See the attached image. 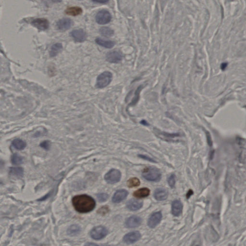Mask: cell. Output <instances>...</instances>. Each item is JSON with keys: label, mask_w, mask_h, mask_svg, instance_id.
<instances>
[{"label": "cell", "mask_w": 246, "mask_h": 246, "mask_svg": "<svg viewBox=\"0 0 246 246\" xmlns=\"http://www.w3.org/2000/svg\"><path fill=\"white\" fill-rule=\"evenodd\" d=\"M81 230V228L77 224H73L67 229V234L69 235L73 236L78 234Z\"/></svg>", "instance_id": "obj_21"}, {"label": "cell", "mask_w": 246, "mask_h": 246, "mask_svg": "<svg viewBox=\"0 0 246 246\" xmlns=\"http://www.w3.org/2000/svg\"><path fill=\"white\" fill-rule=\"evenodd\" d=\"M40 147L45 150H48L50 147V142L49 141H45L40 144Z\"/></svg>", "instance_id": "obj_32"}, {"label": "cell", "mask_w": 246, "mask_h": 246, "mask_svg": "<svg viewBox=\"0 0 246 246\" xmlns=\"http://www.w3.org/2000/svg\"><path fill=\"white\" fill-rule=\"evenodd\" d=\"M121 178V173L120 171L117 169H113L106 173L104 177L105 181L108 183L114 184L119 182Z\"/></svg>", "instance_id": "obj_4"}, {"label": "cell", "mask_w": 246, "mask_h": 246, "mask_svg": "<svg viewBox=\"0 0 246 246\" xmlns=\"http://www.w3.org/2000/svg\"><path fill=\"white\" fill-rule=\"evenodd\" d=\"M96 21L100 25H105L109 23L112 19V15L108 11L102 10L98 12L95 17Z\"/></svg>", "instance_id": "obj_6"}, {"label": "cell", "mask_w": 246, "mask_h": 246, "mask_svg": "<svg viewBox=\"0 0 246 246\" xmlns=\"http://www.w3.org/2000/svg\"><path fill=\"white\" fill-rule=\"evenodd\" d=\"M142 219L138 216H132L127 218L125 221V226L126 227L132 228L137 227L141 224Z\"/></svg>", "instance_id": "obj_7"}, {"label": "cell", "mask_w": 246, "mask_h": 246, "mask_svg": "<svg viewBox=\"0 0 246 246\" xmlns=\"http://www.w3.org/2000/svg\"><path fill=\"white\" fill-rule=\"evenodd\" d=\"M72 204L75 209L81 214L92 211L96 206L95 200L90 196L85 194L74 197L72 198Z\"/></svg>", "instance_id": "obj_1"}, {"label": "cell", "mask_w": 246, "mask_h": 246, "mask_svg": "<svg viewBox=\"0 0 246 246\" xmlns=\"http://www.w3.org/2000/svg\"><path fill=\"white\" fill-rule=\"evenodd\" d=\"M100 32L102 36L106 37H111L114 34L113 29L106 27H101L100 29Z\"/></svg>", "instance_id": "obj_24"}, {"label": "cell", "mask_w": 246, "mask_h": 246, "mask_svg": "<svg viewBox=\"0 0 246 246\" xmlns=\"http://www.w3.org/2000/svg\"><path fill=\"white\" fill-rule=\"evenodd\" d=\"M12 145L15 148L18 150H22L26 146V143L20 139H17L14 140L12 142Z\"/></svg>", "instance_id": "obj_22"}, {"label": "cell", "mask_w": 246, "mask_h": 246, "mask_svg": "<svg viewBox=\"0 0 246 246\" xmlns=\"http://www.w3.org/2000/svg\"><path fill=\"white\" fill-rule=\"evenodd\" d=\"M96 42L98 44L106 48L111 49L115 45V42L111 40H104L101 38H98L95 40Z\"/></svg>", "instance_id": "obj_18"}, {"label": "cell", "mask_w": 246, "mask_h": 246, "mask_svg": "<svg viewBox=\"0 0 246 246\" xmlns=\"http://www.w3.org/2000/svg\"><path fill=\"white\" fill-rule=\"evenodd\" d=\"M142 175L146 180L151 182H159L162 177L159 170L152 167H148L144 169Z\"/></svg>", "instance_id": "obj_2"}, {"label": "cell", "mask_w": 246, "mask_h": 246, "mask_svg": "<svg viewBox=\"0 0 246 246\" xmlns=\"http://www.w3.org/2000/svg\"><path fill=\"white\" fill-rule=\"evenodd\" d=\"M141 124H142L143 125H145V126H148V123L145 120H142L141 121V122H140Z\"/></svg>", "instance_id": "obj_37"}, {"label": "cell", "mask_w": 246, "mask_h": 246, "mask_svg": "<svg viewBox=\"0 0 246 246\" xmlns=\"http://www.w3.org/2000/svg\"><path fill=\"white\" fill-rule=\"evenodd\" d=\"M193 194V191H192V190H190L189 191V192H188V193L186 194V197H187V198H189Z\"/></svg>", "instance_id": "obj_36"}, {"label": "cell", "mask_w": 246, "mask_h": 246, "mask_svg": "<svg viewBox=\"0 0 246 246\" xmlns=\"http://www.w3.org/2000/svg\"><path fill=\"white\" fill-rule=\"evenodd\" d=\"M140 184V182L138 178H131L127 181V185L129 188H135L139 186Z\"/></svg>", "instance_id": "obj_25"}, {"label": "cell", "mask_w": 246, "mask_h": 246, "mask_svg": "<svg viewBox=\"0 0 246 246\" xmlns=\"http://www.w3.org/2000/svg\"><path fill=\"white\" fill-rule=\"evenodd\" d=\"M70 35L76 42H83L87 38L86 32L82 29H75L72 31Z\"/></svg>", "instance_id": "obj_10"}, {"label": "cell", "mask_w": 246, "mask_h": 246, "mask_svg": "<svg viewBox=\"0 0 246 246\" xmlns=\"http://www.w3.org/2000/svg\"><path fill=\"white\" fill-rule=\"evenodd\" d=\"M81 8L78 6L70 7L67 8L65 11V13L71 16H77L82 13Z\"/></svg>", "instance_id": "obj_19"}, {"label": "cell", "mask_w": 246, "mask_h": 246, "mask_svg": "<svg viewBox=\"0 0 246 246\" xmlns=\"http://www.w3.org/2000/svg\"><path fill=\"white\" fill-rule=\"evenodd\" d=\"M168 183L171 188H174L175 184H176V176H175V175L173 174L170 176V177L168 178Z\"/></svg>", "instance_id": "obj_29"}, {"label": "cell", "mask_w": 246, "mask_h": 246, "mask_svg": "<svg viewBox=\"0 0 246 246\" xmlns=\"http://www.w3.org/2000/svg\"><path fill=\"white\" fill-rule=\"evenodd\" d=\"M227 63H223L221 65V69L223 70H224L227 68Z\"/></svg>", "instance_id": "obj_34"}, {"label": "cell", "mask_w": 246, "mask_h": 246, "mask_svg": "<svg viewBox=\"0 0 246 246\" xmlns=\"http://www.w3.org/2000/svg\"><path fill=\"white\" fill-rule=\"evenodd\" d=\"M109 211V208L107 206H103V207H101V208L98 211V213L101 215H105L107 214Z\"/></svg>", "instance_id": "obj_31"}, {"label": "cell", "mask_w": 246, "mask_h": 246, "mask_svg": "<svg viewBox=\"0 0 246 246\" xmlns=\"http://www.w3.org/2000/svg\"><path fill=\"white\" fill-rule=\"evenodd\" d=\"M31 24L34 27L41 31H45L48 29L49 27V22L48 20L44 18H39L33 20L32 21Z\"/></svg>", "instance_id": "obj_9"}, {"label": "cell", "mask_w": 246, "mask_h": 246, "mask_svg": "<svg viewBox=\"0 0 246 246\" xmlns=\"http://www.w3.org/2000/svg\"><path fill=\"white\" fill-rule=\"evenodd\" d=\"M168 191L165 189L158 188L154 191V197L157 201H165L168 197Z\"/></svg>", "instance_id": "obj_16"}, {"label": "cell", "mask_w": 246, "mask_h": 246, "mask_svg": "<svg viewBox=\"0 0 246 246\" xmlns=\"http://www.w3.org/2000/svg\"><path fill=\"white\" fill-rule=\"evenodd\" d=\"M107 234V229L103 226L94 227L90 232L91 238L97 240L103 239L106 236Z\"/></svg>", "instance_id": "obj_5"}, {"label": "cell", "mask_w": 246, "mask_h": 246, "mask_svg": "<svg viewBox=\"0 0 246 246\" xmlns=\"http://www.w3.org/2000/svg\"><path fill=\"white\" fill-rule=\"evenodd\" d=\"M106 60L110 63H119L122 60V56L118 52H110L107 54Z\"/></svg>", "instance_id": "obj_14"}, {"label": "cell", "mask_w": 246, "mask_h": 246, "mask_svg": "<svg viewBox=\"0 0 246 246\" xmlns=\"http://www.w3.org/2000/svg\"><path fill=\"white\" fill-rule=\"evenodd\" d=\"M150 190L148 188H144L139 189L135 191L134 196L138 198H143L146 197L150 195Z\"/></svg>", "instance_id": "obj_20"}, {"label": "cell", "mask_w": 246, "mask_h": 246, "mask_svg": "<svg viewBox=\"0 0 246 246\" xmlns=\"http://www.w3.org/2000/svg\"><path fill=\"white\" fill-rule=\"evenodd\" d=\"M162 218V215L160 211L153 213L148 219V225L150 228H154L160 223Z\"/></svg>", "instance_id": "obj_11"}, {"label": "cell", "mask_w": 246, "mask_h": 246, "mask_svg": "<svg viewBox=\"0 0 246 246\" xmlns=\"http://www.w3.org/2000/svg\"><path fill=\"white\" fill-rule=\"evenodd\" d=\"M84 246H99L97 244H94L92 243H87L85 244Z\"/></svg>", "instance_id": "obj_35"}, {"label": "cell", "mask_w": 246, "mask_h": 246, "mask_svg": "<svg viewBox=\"0 0 246 246\" xmlns=\"http://www.w3.org/2000/svg\"><path fill=\"white\" fill-rule=\"evenodd\" d=\"M10 172L12 175L20 177L23 176L24 171L22 168L16 167V168H11L10 169Z\"/></svg>", "instance_id": "obj_27"}, {"label": "cell", "mask_w": 246, "mask_h": 246, "mask_svg": "<svg viewBox=\"0 0 246 246\" xmlns=\"http://www.w3.org/2000/svg\"><path fill=\"white\" fill-rule=\"evenodd\" d=\"M160 136H164V138H165V140H172V139L173 138H176V137H179L180 135L178 133H176V134H169L167 133H160Z\"/></svg>", "instance_id": "obj_28"}, {"label": "cell", "mask_w": 246, "mask_h": 246, "mask_svg": "<svg viewBox=\"0 0 246 246\" xmlns=\"http://www.w3.org/2000/svg\"><path fill=\"white\" fill-rule=\"evenodd\" d=\"M112 77L113 75L110 72H104L100 74L97 79V88L102 89L107 87L112 81Z\"/></svg>", "instance_id": "obj_3"}, {"label": "cell", "mask_w": 246, "mask_h": 246, "mask_svg": "<svg viewBox=\"0 0 246 246\" xmlns=\"http://www.w3.org/2000/svg\"><path fill=\"white\" fill-rule=\"evenodd\" d=\"M143 202L142 201L136 199H131L127 202V207L128 209L132 211L138 210L142 207Z\"/></svg>", "instance_id": "obj_15"}, {"label": "cell", "mask_w": 246, "mask_h": 246, "mask_svg": "<svg viewBox=\"0 0 246 246\" xmlns=\"http://www.w3.org/2000/svg\"><path fill=\"white\" fill-rule=\"evenodd\" d=\"M11 162L14 165H19L23 163V158L18 154H14L11 157Z\"/></svg>", "instance_id": "obj_26"}, {"label": "cell", "mask_w": 246, "mask_h": 246, "mask_svg": "<svg viewBox=\"0 0 246 246\" xmlns=\"http://www.w3.org/2000/svg\"><path fill=\"white\" fill-rule=\"evenodd\" d=\"M183 205L180 201L176 200L172 204V213L176 216L180 215L182 213Z\"/></svg>", "instance_id": "obj_17"}, {"label": "cell", "mask_w": 246, "mask_h": 246, "mask_svg": "<svg viewBox=\"0 0 246 246\" xmlns=\"http://www.w3.org/2000/svg\"><path fill=\"white\" fill-rule=\"evenodd\" d=\"M63 49V46L61 44H56L53 45L51 48L50 54L51 57H54L56 56L59 52L61 51Z\"/></svg>", "instance_id": "obj_23"}, {"label": "cell", "mask_w": 246, "mask_h": 246, "mask_svg": "<svg viewBox=\"0 0 246 246\" xmlns=\"http://www.w3.org/2000/svg\"><path fill=\"white\" fill-rule=\"evenodd\" d=\"M97 198L99 202H102L107 200L108 198V195L106 193H100L98 194Z\"/></svg>", "instance_id": "obj_30"}, {"label": "cell", "mask_w": 246, "mask_h": 246, "mask_svg": "<svg viewBox=\"0 0 246 246\" xmlns=\"http://www.w3.org/2000/svg\"><path fill=\"white\" fill-rule=\"evenodd\" d=\"M128 194V192L126 190H118L113 196L112 201L115 203L121 202L127 197Z\"/></svg>", "instance_id": "obj_12"}, {"label": "cell", "mask_w": 246, "mask_h": 246, "mask_svg": "<svg viewBox=\"0 0 246 246\" xmlns=\"http://www.w3.org/2000/svg\"><path fill=\"white\" fill-rule=\"evenodd\" d=\"M72 25V21L70 19L64 18L58 21L56 26L60 31H65L69 29Z\"/></svg>", "instance_id": "obj_13"}, {"label": "cell", "mask_w": 246, "mask_h": 246, "mask_svg": "<svg viewBox=\"0 0 246 246\" xmlns=\"http://www.w3.org/2000/svg\"><path fill=\"white\" fill-rule=\"evenodd\" d=\"M139 156H140V157H141V158L144 159L146 160L149 161L150 162H155L154 160L152 159L151 158L149 157H148V156H146V155H139Z\"/></svg>", "instance_id": "obj_33"}, {"label": "cell", "mask_w": 246, "mask_h": 246, "mask_svg": "<svg viewBox=\"0 0 246 246\" xmlns=\"http://www.w3.org/2000/svg\"><path fill=\"white\" fill-rule=\"evenodd\" d=\"M141 237L140 233L138 231H134L127 234L124 236L123 241L127 244H133L138 241Z\"/></svg>", "instance_id": "obj_8"}]
</instances>
